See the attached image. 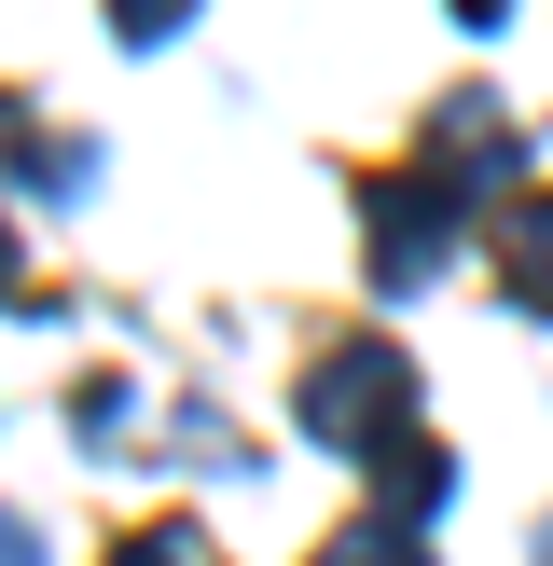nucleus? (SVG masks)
Listing matches in <instances>:
<instances>
[{
  "instance_id": "obj_1",
  "label": "nucleus",
  "mask_w": 553,
  "mask_h": 566,
  "mask_svg": "<svg viewBox=\"0 0 553 566\" xmlns=\"http://www.w3.org/2000/svg\"><path fill=\"white\" fill-rule=\"evenodd\" d=\"M401 359L387 346H346V359H319L304 374V442H387V415H401Z\"/></svg>"
},
{
  "instance_id": "obj_2",
  "label": "nucleus",
  "mask_w": 553,
  "mask_h": 566,
  "mask_svg": "<svg viewBox=\"0 0 553 566\" xmlns=\"http://www.w3.org/2000/svg\"><path fill=\"white\" fill-rule=\"evenodd\" d=\"M498 291H512L525 318H553V193H525V208L498 221Z\"/></svg>"
},
{
  "instance_id": "obj_3",
  "label": "nucleus",
  "mask_w": 553,
  "mask_h": 566,
  "mask_svg": "<svg viewBox=\"0 0 553 566\" xmlns=\"http://www.w3.org/2000/svg\"><path fill=\"white\" fill-rule=\"evenodd\" d=\"M319 566H429V553H415V525H346Z\"/></svg>"
},
{
  "instance_id": "obj_4",
  "label": "nucleus",
  "mask_w": 553,
  "mask_h": 566,
  "mask_svg": "<svg viewBox=\"0 0 553 566\" xmlns=\"http://www.w3.org/2000/svg\"><path fill=\"white\" fill-rule=\"evenodd\" d=\"M111 566H208V553H194V539H180V525H166V539H125V553H111Z\"/></svg>"
},
{
  "instance_id": "obj_5",
  "label": "nucleus",
  "mask_w": 553,
  "mask_h": 566,
  "mask_svg": "<svg viewBox=\"0 0 553 566\" xmlns=\"http://www.w3.org/2000/svg\"><path fill=\"white\" fill-rule=\"evenodd\" d=\"M0 304H28V249H14V221H0Z\"/></svg>"
},
{
  "instance_id": "obj_6",
  "label": "nucleus",
  "mask_w": 553,
  "mask_h": 566,
  "mask_svg": "<svg viewBox=\"0 0 553 566\" xmlns=\"http://www.w3.org/2000/svg\"><path fill=\"white\" fill-rule=\"evenodd\" d=\"M0 566H42V539H28V525H14V512H0Z\"/></svg>"
}]
</instances>
